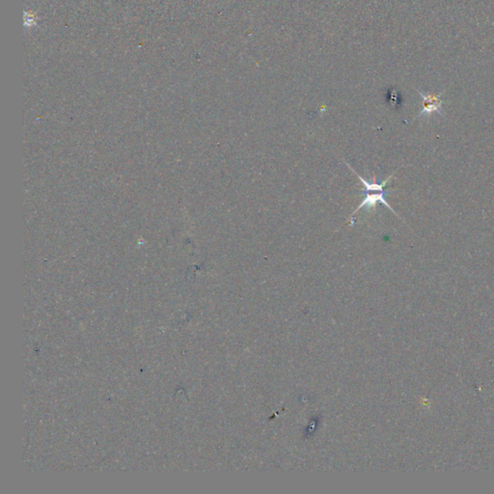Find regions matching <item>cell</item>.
<instances>
[{"instance_id":"7a4b0ae2","label":"cell","mask_w":494,"mask_h":494,"mask_svg":"<svg viewBox=\"0 0 494 494\" xmlns=\"http://www.w3.org/2000/svg\"><path fill=\"white\" fill-rule=\"evenodd\" d=\"M420 96L423 99V110H421L419 114L416 116V118L422 117V116H429L432 114L434 112L439 113L443 116V110H442V103L443 101L441 100V95H434V94L423 93V92L418 91Z\"/></svg>"},{"instance_id":"6da1fadb","label":"cell","mask_w":494,"mask_h":494,"mask_svg":"<svg viewBox=\"0 0 494 494\" xmlns=\"http://www.w3.org/2000/svg\"><path fill=\"white\" fill-rule=\"evenodd\" d=\"M349 169H351V171L354 172V174L358 177V179L360 180L361 183H362L364 186V190L361 193V195L364 196V200L362 201V203L358 206V209L356 210L354 214H356V212H358L359 210L362 209V208H367V209H375L378 203H380V204L384 205L385 207L391 210L396 216H398V214L395 212V210L392 209L391 206H390L388 203H387V201L385 200V195L388 193V191L385 190H386V184H388L390 180H391L392 177L394 176V173L392 174L391 176L386 180V181L382 182V183H377V181H375L377 177L375 176L373 177V183H370V182L364 180L362 177L359 176V174L356 173V172L354 171V169H352L349 165Z\"/></svg>"}]
</instances>
